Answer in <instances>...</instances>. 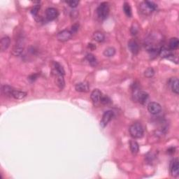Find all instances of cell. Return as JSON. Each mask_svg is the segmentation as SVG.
Masks as SVG:
<instances>
[{
    "label": "cell",
    "mask_w": 179,
    "mask_h": 179,
    "mask_svg": "<svg viewBox=\"0 0 179 179\" xmlns=\"http://www.w3.org/2000/svg\"><path fill=\"white\" fill-rule=\"evenodd\" d=\"M129 134L134 139H141L144 134V127L139 122L133 123L129 129Z\"/></svg>",
    "instance_id": "obj_1"
},
{
    "label": "cell",
    "mask_w": 179,
    "mask_h": 179,
    "mask_svg": "<svg viewBox=\"0 0 179 179\" xmlns=\"http://www.w3.org/2000/svg\"><path fill=\"white\" fill-rule=\"evenodd\" d=\"M110 11L109 4L107 2H101L97 9V15L101 20H106L109 16Z\"/></svg>",
    "instance_id": "obj_2"
},
{
    "label": "cell",
    "mask_w": 179,
    "mask_h": 179,
    "mask_svg": "<svg viewBox=\"0 0 179 179\" xmlns=\"http://www.w3.org/2000/svg\"><path fill=\"white\" fill-rule=\"evenodd\" d=\"M114 116V112L111 110H109L104 113L103 116L101 117V119L100 121V127L101 128H104L107 125L109 124V122L111 121Z\"/></svg>",
    "instance_id": "obj_3"
},
{
    "label": "cell",
    "mask_w": 179,
    "mask_h": 179,
    "mask_svg": "<svg viewBox=\"0 0 179 179\" xmlns=\"http://www.w3.org/2000/svg\"><path fill=\"white\" fill-rule=\"evenodd\" d=\"M148 111L150 114L152 115H157L159 114L162 111V106L157 102L150 101L148 104Z\"/></svg>",
    "instance_id": "obj_4"
},
{
    "label": "cell",
    "mask_w": 179,
    "mask_h": 179,
    "mask_svg": "<svg viewBox=\"0 0 179 179\" xmlns=\"http://www.w3.org/2000/svg\"><path fill=\"white\" fill-rule=\"evenodd\" d=\"M72 35L73 34L70 30H64L62 31H60L58 33L57 39L61 42H65L71 39V38L72 37Z\"/></svg>",
    "instance_id": "obj_5"
},
{
    "label": "cell",
    "mask_w": 179,
    "mask_h": 179,
    "mask_svg": "<svg viewBox=\"0 0 179 179\" xmlns=\"http://www.w3.org/2000/svg\"><path fill=\"white\" fill-rule=\"evenodd\" d=\"M102 93L99 89H94L90 94V99L94 106H98L100 104L101 97L102 96Z\"/></svg>",
    "instance_id": "obj_6"
},
{
    "label": "cell",
    "mask_w": 179,
    "mask_h": 179,
    "mask_svg": "<svg viewBox=\"0 0 179 179\" xmlns=\"http://www.w3.org/2000/svg\"><path fill=\"white\" fill-rule=\"evenodd\" d=\"M59 15L58 10L53 7H49L46 10V18L48 21H52L58 18Z\"/></svg>",
    "instance_id": "obj_7"
},
{
    "label": "cell",
    "mask_w": 179,
    "mask_h": 179,
    "mask_svg": "<svg viewBox=\"0 0 179 179\" xmlns=\"http://www.w3.org/2000/svg\"><path fill=\"white\" fill-rule=\"evenodd\" d=\"M24 43L22 40H18L12 50V54L15 56H20L23 53Z\"/></svg>",
    "instance_id": "obj_8"
},
{
    "label": "cell",
    "mask_w": 179,
    "mask_h": 179,
    "mask_svg": "<svg viewBox=\"0 0 179 179\" xmlns=\"http://www.w3.org/2000/svg\"><path fill=\"white\" fill-rule=\"evenodd\" d=\"M170 173L173 177H177L179 174V161L178 158H175L171 161L170 165Z\"/></svg>",
    "instance_id": "obj_9"
},
{
    "label": "cell",
    "mask_w": 179,
    "mask_h": 179,
    "mask_svg": "<svg viewBox=\"0 0 179 179\" xmlns=\"http://www.w3.org/2000/svg\"><path fill=\"white\" fill-rule=\"evenodd\" d=\"M127 46L130 52L134 55H137L139 52V46L136 40L131 39L127 43Z\"/></svg>",
    "instance_id": "obj_10"
},
{
    "label": "cell",
    "mask_w": 179,
    "mask_h": 179,
    "mask_svg": "<svg viewBox=\"0 0 179 179\" xmlns=\"http://www.w3.org/2000/svg\"><path fill=\"white\" fill-rule=\"evenodd\" d=\"M178 84H179L178 79L176 77L171 78L169 79V85L170 86L171 91L176 94H178L179 93Z\"/></svg>",
    "instance_id": "obj_11"
},
{
    "label": "cell",
    "mask_w": 179,
    "mask_h": 179,
    "mask_svg": "<svg viewBox=\"0 0 179 179\" xmlns=\"http://www.w3.org/2000/svg\"><path fill=\"white\" fill-rule=\"evenodd\" d=\"M10 43H11V39L8 36H4V37L2 38L1 42H0V49L2 52L8 49L10 46Z\"/></svg>",
    "instance_id": "obj_12"
},
{
    "label": "cell",
    "mask_w": 179,
    "mask_h": 179,
    "mask_svg": "<svg viewBox=\"0 0 179 179\" xmlns=\"http://www.w3.org/2000/svg\"><path fill=\"white\" fill-rule=\"evenodd\" d=\"M75 90L78 93H88L89 91V85L86 82H81L75 86Z\"/></svg>",
    "instance_id": "obj_13"
},
{
    "label": "cell",
    "mask_w": 179,
    "mask_h": 179,
    "mask_svg": "<svg viewBox=\"0 0 179 179\" xmlns=\"http://www.w3.org/2000/svg\"><path fill=\"white\" fill-rule=\"evenodd\" d=\"M140 11L142 14L145 15V16H148V15L151 14L153 12V10L148 6L147 4L145 3V2H143L141 4H140Z\"/></svg>",
    "instance_id": "obj_14"
},
{
    "label": "cell",
    "mask_w": 179,
    "mask_h": 179,
    "mask_svg": "<svg viewBox=\"0 0 179 179\" xmlns=\"http://www.w3.org/2000/svg\"><path fill=\"white\" fill-rule=\"evenodd\" d=\"M27 94L26 92L21 91V90H14L12 92L11 97H14L15 99H22L27 97Z\"/></svg>",
    "instance_id": "obj_15"
},
{
    "label": "cell",
    "mask_w": 179,
    "mask_h": 179,
    "mask_svg": "<svg viewBox=\"0 0 179 179\" xmlns=\"http://www.w3.org/2000/svg\"><path fill=\"white\" fill-rule=\"evenodd\" d=\"M86 60L88 61L90 65L93 66V67H96L98 65V60L97 58L92 53H88L86 56Z\"/></svg>",
    "instance_id": "obj_16"
},
{
    "label": "cell",
    "mask_w": 179,
    "mask_h": 179,
    "mask_svg": "<svg viewBox=\"0 0 179 179\" xmlns=\"http://www.w3.org/2000/svg\"><path fill=\"white\" fill-rule=\"evenodd\" d=\"M130 151L133 155H136L139 151V145L135 140H131L129 141Z\"/></svg>",
    "instance_id": "obj_17"
},
{
    "label": "cell",
    "mask_w": 179,
    "mask_h": 179,
    "mask_svg": "<svg viewBox=\"0 0 179 179\" xmlns=\"http://www.w3.org/2000/svg\"><path fill=\"white\" fill-rule=\"evenodd\" d=\"M179 46V40L178 38L176 37H172L169 39V42L168 48H169L171 50H175L177 49Z\"/></svg>",
    "instance_id": "obj_18"
},
{
    "label": "cell",
    "mask_w": 179,
    "mask_h": 179,
    "mask_svg": "<svg viewBox=\"0 0 179 179\" xmlns=\"http://www.w3.org/2000/svg\"><path fill=\"white\" fill-rule=\"evenodd\" d=\"M93 38L95 42L98 43H101L104 42V40H105V35H104L103 32L100 31H96L93 33Z\"/></svg>",
    "instance_id": "obj_19"
},
{
    "label": "cell",
    "mask_w": 179,
    "mask_h": 179,
    "mask_svg": "<svg viewBox=\"0 0 179 179\" xmlns=\"http://www.w3.org/2000/svg\"><path fill=\"white\" fill-rule=\"evenodd\" d=\"M56 84H57L58 88L60 90H62L65 88V78H64V76L60 75V74H57V76H56Z\"/></svg>",
    "instance_id": "obj_20"
},
{
    "label": "cell",
    "mask_w": 179,
    "mask_h": 179,
    "mask_svg": "<svg viewBox=\"0 0 179 179\" xmlns=\"http://www.w3.org/2000/svg\"><path fill=\"white\" fill-rule=\"evenodd\" d=\"M122 9H123V11L125 13V14L128 18H131L132 16V8L130 6V4L128 2H125L122 5Z\"/></svg>",
    "instance_id": "obj_21"
},
{
    "label": "cell",
    "mask_w": 179,
    "mask_h": 179,
    "mask_svg": "<svg viewBox=\"0 0 179 179\" xmlns=\"http://www.w3.org/2000/svg\"><path fill=\"white\" fill-rule=\"evenodd\" d=\"M54 69H55L56 74L65 76V69H64L62 65H61L60 63H59L58 62H54Z\"/></svg>",
    "instance_id": "obj_22"
},
{
    "label": "cell",
    "mask_w": 179,
    "mask_h": 179,
    "mask_svg": "<svg viewBox=\"0 0 179 179\" xmlns=\"http://www.w3.org/2000/svg\"><path fill=\"white\" fill-rule=\"evenodd\" d=\"M116 50L113 47H108L104 50L103 54L105 57L112 58V57H113L115 54H116Z\"/></svg>",
    "instance_id": "obj_23"
},
{
    "label": "cell",
    "mask_w": 179,
    "mask_h": 179,
    "mask_svg": "<svg viewBox=\"0 0 179 179\" xmlns=\"http://www.w3.org/2000/svg\"><path fill=\"white\" fill-rule=\"evenodd\" d=\"M14 88L11 87L10 86L8 85H4V86H2V93H3L6 96H11V94H12V92L14 90Z\"/></svg>",
    "instance_id": "obj_24"
},
{
    "label": "cell",
    "mask_w": 179,
    "mask_h": 179,
    "mask_svg": "<svg viewBox=\"0 0 179 179\" xmlns=\"http://www.w3.org/2000/svg\"><path fill=\"white\" fill-rule=\"evenodd\" d=\"M155 71L154 70V69L153 67H148L146 70L144 71V76L148 78H152L153 76L155 75Z\"/></svg>",
    "instance_id": "obj_25"
},
{
    "label": "cell",
    "mask_w": 179,
    "mask_h": 179,
    "mask_svg": "<svg viewBox=\"0 0 179 179\" xmlns=\"http://www.w3.org/2000/svg\"><path fill=\"white\" fill-rule=\"evenodd\" d=\"M111 99L109 97L102 94L100 100V104H103V105H109V104H111Z\"/></svg>",
    "instance_id": "obj_26"
},
{
    "label": "cell",
    "mask_w": 179,
    "mask_h": 179,
    "mask_svg": "<svg viewBox=\"0 0 179 179\" xmlns=\"http://www.w3.org/2000/svg\"><path fill=\"white\" fill-rule=\"evenodd\" d=\"M138 32H139V26L137 25V23H133L131 27V29H130L131 34L132 36H136Z\"/></svg>",
    "instance_id": "obj_27"
},
{
    "label": "cell",
    "mask_w": 179,
    "mask_h": 179,
    "mask_svg": "<svg viewBox=\"0 0 179 179\" xmlns=\"http://www.w3.org/2000/svg\"><path fill=\"white\" fill-rule=\"evenodd\" d=\"M40 8H41V6L39 4H37V5H35V6H33L32 9H31V14H32V16H37L38 13H39V11Z\"/></svg>",
    "instance_id": "obj_28"
},
{
    "label": "cell",
    "mask_w": 179,
    "mask_h": 179,
    "mask_svg": "<svg viewBox=\"0 0 179 179\" xmlns=\"http://www.w3.org/2000/svg\"><path fill=\"white\" fill-rule=\"evenodd\" d=\"M66 3L71 8L75 9L78 6L79 2L76 1V0H71V1H66Z\"/></svg>",
    "instance_id": "obj_29"
},
{
    "label": "cell",
    "mask_w": 179,
    "mask_h": 179,
    "mask_svg": "<svg viewBox=\"0 0 179 179\" xmlns=\"http://www.w3.org/2000/svg\"><path fill=\"white\" fill-rule=\"evenodd\" d=\"M145 3L147 4L148 6H149L153 11H155V10L157 9V5L156 4L155 2H151V1H145Z\"/></svg>",
    "instance_id": "obj_30"
},
{
    "label": "cell",
    "mask_w": 179,
    "mask_h": 179,
    "mask_svg": "<svg viewBox=\"0 0 179 179\" xmlns=\"http://www.w3.org/2000/svg\"><path fill=\"white\" fill-rule=\"evenodd\" d=\"M78 28H79V24L75 23V24H74L72 26H71V29L70 31L74 34V33L77 32V31L78 30Z\"/></svg>",
    "instance_id": "obj_31"
},
{
    "label": "cell",
    "mask_w": 179,
    "mask_h": 179,
    "mask_svg": "<svg viewBox=\"0 0 179 179\" xmlns=\"http://www.w3.org/2000/svg\"><path fill=\"white\" fill-rule=\"evenodd\" d=\"M38 76H39V74H32L31 76H29V80L31 81H34L36 79L38 78Z\"/></svg>",
    "instance_id": "obj_32"
},
{
    "label": "cell",
    "mask_w": 179,
    "mask_h": 179,
    "mask_svg": "<svg viewBox=\"0 0 179 179\" xmlns=\"http://www.w3.org/2000/svg\"><path fill=\"white\" fill-rule=\"evenodd\" d=\"M167 151H168L169 153H171V154H172V153H174V152H175V148L171 147V148H169V149L167 150Z\"/></svg>",
    "instance_id": "obj_33"
}]
</instances>
